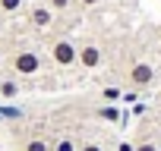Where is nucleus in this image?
I'll use <instances>...</instances> for the list:
<instances>
[{
    "instance_id": "obj_17",
    "label": "nucleus",
    "mask_w": 161,
    "mask_h": 151,
    "mask_svg": "<svg viewBox=\"0 0 161 151\" xmlns=\"http://www.w3.org/2000/svg\"><path fill=\"white\" fill-rule=\"evenodd\" d=\"M0 76H3V54H0Z\"/></svg>"
},
{
    "instance_id": "obj_8",
    "label": "nucleus",
    "mask_w": 161,
    "mask_h": 151,
    "mask_svg": "<svg viewBox=\"0 0 161 151\" xmlns=\"http://www.w3.org/2000/svg\"><path fill=\"white\" fill-rule=\"evenodd\" d=\"M76 135H69V132H63V135H57V138H51V151H76Z\"/></svg>"
},
{
    "instance_id": "obj_12",
    "label": "nucleus",
    "mask_w": 161,
    "mask_h": 151,
    "mask_svg": "<svg viewBox=\"0 0 161 151\" xmlns=\"http://www.w3.org/2000/svg\"><path fill=\"white\" fill-rule=\"evenodd\" d=\"M98 117H101V120H108V123H120V110H117V104L101 107V110H98Z\"/></svg>"
},
{
    "instance_id": "obj_14",
    "label": "nucleus",
    "mask_w": 161,
    "mask_h": 151,
    "mask_svg": "<svg viewBox=\"0 0 161 151\" xmlns=\"http://www.w3.org/2000/svg\"><path fill=\"white\" fill-rule=\"evenodd\" d=\"M44 3L54 10V16H60V13H66V10H73V0H44Z\"/></svg>"
},
{
    "instance_id": "obj_6",
    "label": "nucleus",
    "mask_w": 161,
    "mask_h": 151,
    "mask_svg": "<svg viewBox=\"0 0 161 151\" xmlns=\"http://www.w3.org/2000/svg\"><path fill=\"white\" fill-rule=\"evenodd\" d=\"M16 151H51V138H44L41 132H29L19 138Z\"/></svg>"
},
{
    "instance_id": "obj_18",
    "label": "nucleus",
    "mask_w": 161,
    "mask_h": 151,
    "mask_svg": "<svg viewBox=\"0 0 161 151\" xmlns=\"http://www.w3.org/2000/svg\"><path fill=\"white\" fill-rule=\"evenodd\" d=\"M158 110H161V104H158Z\"/></svg>"
},
{
    "instance_id": "obj_13",
    "label": "nucleus",
    "mask_w": 161,
    "mask_h": 151,
    "mask_svg": "<svg viewBox=\"0 0 161 151\" xmlns=\"http://www.w3.org/2000/svg\"><path fill=\"white\" fill-rule=\"evenodd\" d=\"M133 145H136V151H161L158 138H136Z\"/></svg>"
},
{
    "instance_id": "obj_9",
    "label": "nucleus",
    "mask_w": 161,
    "mask_h": 151,
    "mask_svg": "<svg viewBox=\"0 0 161 151\" xmlns=\"http://www.w3.org/2000/svg\"><path fill=\"white\" fill-rule=\"evenodd\" d=\"M120 98H123V88H120V85H104V88H101V101H104V104H117Z\"/></svg>"
},
{
    "instance_id": "obj_11",
    "label": "nucleus",
    "mask_w": 161,
    "mask_h": 151,
    "mask_svg": "<svg viewBox=\"0 0 161 151\" xmlns=\"http://www.w3.org/2000/svg\"><path fill=\"white\" fill-rule=\"evenodd\" d=\"M25 0H0V16H16Z\"/></svg>"
},
{
    "instance_id": "obj_2",
    "label": "nucleus",
    "mask_w": 161,
    "mask_h": 151,
    "mask_svg": "<svg viewBox=\"0 0 161 151\" xmlns=\"http://www.w3.org/2000/svg\"><path fill=\"white\" fill-rule=\"evenodd\" d=\"M76 63L86 72H98L104 66V41L98 35H92V32L76 38Z\"/></svg>"
},
{
    "instance_id": "obj_16",
    "label": "nucleus",
    "mask_w": 161,
    "mask_h": 151,
    "mask_svg": "<svg viewBox=\"0 0 161 151\" xmlns=\"http://www.w3.org/2000/svg\"><path fill=\"white\" fill-rule=\"evenodd\" d=\"M114 151H136V145L130 138H120V142H114Z\"/></svg>"
},
{
    "instance_id": "obj_7",
    "label": "nucleus",
    "mask_w": 161,
    "mask_h": 151,
    "mask_svg": "<svg viewBox=\"0 0 161 151\" xmlns=\"http://www.w3.org/2000/svg\"><path fill=\"white\" fill-rule=\"evenodd\" d=\"M19 95H22V88H19V79H16V76H10V79L0 76V98H3V101H16Z\"/></svg>"
},
{
    "instance_id": "obj_4",
    "label": "nucleus",
    "mask_w": 161,
    "mask_h": 151,
    "mask_svg": "<svg viewBox=\"0 0 161 151\" xmlns=\"http://www.w3.org/2000/svg\"><path fill=\"white\" fill-rule=\"evenodd\" d=\"M47 57H51V63H54L57 69H63V72L76 69V66H79V63H76V38H69V35L51 38V41H47Z\"/></svg>"
},
{
    "instance_id": "obj_5",
    "label": "nucleus",
    "mask_w": 161,
    "mask_h": 151,
    "mask_svg": "<svg viewBox=\"0 0 161 151\" xmlns=\"http://www.w3.org/2000/svg\"><path fill=\"white\" fill-rule=\"evenodd\" d=\"M25 22H29L32 32H51L57 16H54V10L47 3H29L25 7Z\"/></svg>"
},
{
    "instance_id": "obj_1",
    "label": "nucleus",
    "mask_w": 161,
    "mask_h": 151,
    "mask_svg": "<svg viewBox=\"0 0 161 151\" xmlns=\"http://www.w3.org/2000/svg\"><path fill=\"white\" fill-rule=\"evenodd\" d=\"M7 66H10V72L16 76V79H32V76H38L44 69V57L29 41H16V47L7 57Z\"/></svg>"
},
{
    "instance_id": "obj_15",
    "label": "nucleus",
    "mask_w": 161,
    "mask_h": 151,
    "mask_svg": "<svg viewBox=\"0 0 161 151\" xmlns=\"http://www.w3.org/2000/svg\"><path fill=\"white\" fill-rule=\"evenodd\" d=\"M104 0H73V7L79 10V13H89V10H95V7H101Z\"/></svg>"
},
{
    "instance_id": "obj_10",
    "label": "nucleus",
    "mask_w": 161,
    "mask_h": 151,
    "mask_svg": "<svg viewBox=\"0 0 161 151\" xmlns=\"http://www.w3.org/2000/svg\"><path fill=\"white\" fill-rule=\"evenodd\" d=\"M76 151H104V142L101 138H92V135L89 138H79L76 142Z\"/></svg>"
},
{
    "instance_id": "obj_3",
    "label": "nucleus",
    "mask_w": 161,
    "mask_h": 151,
    "mask_svg": "<svg viewBox=\"0 0 161 151\" xmlns=\"http://www.w3.org/2000/svg\"><path fill=\"white\" fill-rule=\"evenodd\" d=\"M155 79H158V69H155V63L145 60V57H133V60L123 66V82H126L130 88H148V85H155Z\"/></svg>"
}]
</instances>
